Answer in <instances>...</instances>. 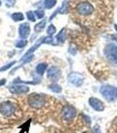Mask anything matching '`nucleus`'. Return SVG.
I'll return each instance as SVG.
<instances>
[{
	"mask_svg": "<svg viewBox=\"0 0 117 133\" xmlns=\"http://www.w3.org/2000/svg\"><path fill=\"white\" fill-rule=\"evenodd\" d=\"M71 12L79 24L106 23L113 15L112 0H71Z\"/></svg>",
	"mask_w": 117,
	"mask_h": 133,
	"instance_id": "1",
	"label": "nucleus"
},
{
	"mask_svg": "<svg viewBox=\"0 0 117 133\" xmlns=\"http://www.w3.org/2000/svg\"><path fill=\"white\" fill-rule=\"evenodd\" d=\"M99 91L101 95L109 101H114L117 98V88L112 85H102Z\"/></svg>",
	"mask_w": 117,
	"mask_h": 133,
	"instance_id": "2",
	"label": "nucleus"
},
{
	"mask_svg": "<svg viewBox=\"0 0 117 133\" xmlns=\"http://www.w3.org/2000/svg\"><path fill=\"white\" fill-rule=\"evenodd\" d=\"M45 98L38 93H32L27 98V103L33 108H41L45 105Z\"/></svg>",
	"mask_w": 117,
	"mask_h": 133,
	"instance_id": "3",
	"label": "nucleus"
},
{
	"mask_svg": "<svg viewBox=\"0 0 117 133\" xmlns=\"http://www.w3.org/2000/svg\"><path fill=\"white\" fill-rule=\"evenodd\" d=\"M15 111V107L10 101H5L0 104V114L4 116H10Z\"/></svg>",
	"mask_w": 117,
	"mask_h": 133,
	"instance_id": "4",
	"label": "nucleus"
},
{
	"mask_svg": "<svg viewBox=\"0 0 117 133\" xmlns=\"http://www.w3.org/2000/svg\"><path fill=\"white\" fill-rule=\"evenodd\" d=\"M68 81L77 87L81 86L84 83V76L77 72H72L68 75Z\"/></svg>",
	"mask_w": 117,
	"mask_h": 133,
	"instance_id": "5",
	"label": "nucleus"
},
{
	"mask_svg": "<svg viewBox=\"0 0 117 133\" xmlns=\"http://www.w3.org/2000/svg\"><path fill=\"white\" fill-rule=\"evenodd\" d=\"M62 116L66 121H71L76 116V109L70 105L64 106L62 110Z\"/></svg>",
	"mask_w": 117,
	"mask_h": 133,
	"instance_id": "6",
	"label": "nucleus"
},
{
	"mask_svg": "<svg viewBox=\"0 0 117 133\" xmlns=\"http://www.w3.org/2000/svg\"><path fill=\"white\" fill-rule=\"evenodd\" d=\"M105 54L108 59L113 61H117V45L115 44H107L105 48Z\"/></svg>",
	"mask_w": 117,
	"mask_h": 133,
	"instance_id": "7",
	"label": "nucleus"
},
{
	"mask_svg": "<svg viewBox=\"0 0 117 133\" xmlns=\"http://www.w3.org/2000/svg\"><path fill=\"white\" fill-rule=\"evenodd\" d=\"M47 76H48V78L49 80L53 81V82H56L60 79L61 76V70L59 69L57 66H50L48 69V73H47Z\"/></svg>",
	"mask_w": 117,
	"mask_h": 133,
	"instance_id": "8",
	"label": "nucleus"
},
{
	"mask_svg": "<svg viewBox=\"0 0 117 133\" xmlns=\"http://www.w3.org/2000/svg\"><path fill=\"white\" fill-rule=\"evenodd\" d=\"M89 105H90L92 108L94 109L95 111H98V112H102V111L105 109V107H104V104L101 100L98 99L96 98H90L88 100Z\"/></svg>",
	"mask_w": 117,
	"mask_h": 133,
	"instance_id": "9",
	"label": "nucleus"
},
{
	"mask_svg": "<svg viewBox=\"0 0 117 133\" xmlns=\"http://www.w3.org/2000/svg\"><path fill=\"white\" fill-rule=\"evenodd\" d=\"M9 91L12 93L14 94H22V93H27L29 91V88L26 85H18L14 84L9 87Z\"/></svg>",
	"mask_w": 117,
	"mask_h": 133,
	"instance_id": "10",
	"label": "nucleus"
},
{
	"mask_svg": "<svg viewBox=\"0 0 117 133\" xmlns=\"http://www.w3.org/2000/svg\"><path fill=\"white\" fill-rule=\"evenodd\" d=\"M19 33L20 36L22 38H26L29 36L30 34V27L27 23H23L20 26V29H19Z\"/></svg>",
	"mask_w": 117,
	"mask_h": 133,
	"instance_id": "11",
	"label": "nucleus"
},
{
	"mask_svg": "<svg viewBox=\"0 0 117 133\" xmlns=\"http://www.w3.org/2000/svg\"><path fill=\"white\" fill-rule=\"evenodd\" d=\"M47 68H48V64L46 63H40L38 64L37 66H36V72H37L38 75L40 76H42L44 74V72L46 71Z\"/></svg>",
	"mask_w": 117,
	"mask_h": 133,
	"instance_id": "12",
	"label": "nucleus"
},
{
	"mask_svg": "<svg viewBox=\"0 0 117 133\" xmlns=\"http://www.w3.org/2000/svg\"><path fill=\"white\" fill-rule=\"evenodd\" d=\"M48 89H49L50 91H54V92H56V93H60V92L62 91V87L56 83H51V84L48 85Z\"/></svg>",
	"mask_w": 117,
	"mask_h": 133,
	"instance_id": "13",
	"label": "nucleus"
},
{
	"mask_svg": "<svg viewBox=\"0 0 117 133\" xmlns=\"http://www.w3.org/2000/svg\"><path fill=\"white\" fill-rule=\"evenodd\" d=\"M45 25H46V21L45 20H43L42 21H41V22H39L37 25L35 27V31L36 32H41L42 29H44V27H45Z\"/></svg>",
	"mask_w": 117,
	"mask_h": 133,
	"instance_id": "14",
	"label": "nucleus"
},
{
	"mask_svg": "<svg viewBox=\"0 0 117 133\" xmlns=\"http://www.w3.org/2000/svg\"><path fill=\"white\" fill-rule=\"evenodd\" d=\"M56 4V0H45L44 1V5L48 9H51L52 7H54V5Z\"/></svg>",
	"mask_w": 117,
	"mask_h": 133,
	"instance_id": "15",
	"label": "nucleus"
},
{
	"mask_svg": "<svg viewBox=\"0 0 117 133\" xmlns=\"http://www.w3.org/2000/svg\"><path fill=\"white\" fill-rule=\"evenodd\" d=\"M56 39L58 42L60 43H63L65 40V29H63V30H61L60 33L56 36Z\"/></svg>",
	"mask_w": 117,
	"mask_h": 133,
	"instance_id": "16",
	"label": "nucleus"
},
{
	"mask_svg": "<svg viewBox=\"0 0 117 133\" xmlns=\"http://www.w3.org/2000/svg\"><path fill=\"white\" fill-rule=\"evenodd\" d=\"M12 18L13 21H23L24 20V16L21 12H15L12 15Z\"/></svg>",
	"mask_w": 117,
	"mask_h": 133,
	"instance_id": "17",
	"label": "nucleus"
},
{
	"mask_svg": "<svg viewBox=\"0 0 117 133\" xmlns=\"http://www.w3.org/2000/svg\"><path fill=\"white\" fill-rule=\"evenodd\" d=\"M27 41L25 39H21V40H19L18 42L16 43V47L17 48H23L27 45Z\"/></svg>",
	"mask_w": 117,
	"mask_h": 133,
	"instance_id": "18",
	"label": "nucleus"
},
{
	"mask_svg": "<svg viewBox=\"0 0 117 133\" xmlns=\"http://www.w3.org/2000/svg\"><path fill=\"white\" fill-rule=\"evenodd\" d=\"M56 28L54 27L53 25H49L48 28V29H47V33L48 34V36H52L53 35H54L55 33H56Z\"/></svg>",
	"mask_w": 117,
	"mask_h": 133,
	"instance_id": "19",
	"label": "nucleus"
},
{
	"mask_svg": "<svg viewBox=\"0 0 117 133\" xmlns=\"http://www.w3.org/2000/svg\"><path fill=\"white\" fill-rule=\"evenodd\" d=\"M15 62L16 61H12V62H10V63H8L7 65H5L4 66H2V68H0V72H4V71H5V70L9 69V68H11L15 64Z\"/></svg>",
	"mask_w": 117,
	"mask_h": 133,
	"instance_id": "20",
	"label": "nucleus"
},
{
	"mask_svg": "<svg viewBox=\"0 0 117 133\" xmlns=\"http://www.w3.org/2000/svg\"><path fill=\"white\" fill-rule=\"evenodd\" d=\"M69 51L70 53L72 55H75L77 53V46L75 45L74 44H71V45H70V48H69Z\"/></svg>",
	"mask_w": 117,
	"mask_h": 133,
	"instance_id": "21",
	"label": "nucleus"
},
{
	"mask_svg": "<svg viewBox=\"0 0 117 133\" xmlns=\"http://www.w3.org/2000/svg\"><path fill=\"white\" fill-rule=\"evenodd\" d=\"M27 17L28 20H30L31 21H35V14H34L33 12H31V11H29V12H27Z\"/></svg>",
	"mask_w": 117,
	"mask_h": 133,
	"instance_id": "22",
	"label": "nucleus"
},
{
	"mask_svg": "<svg viewBox=\"0 0 117 133\" xmlns=\"http://www.w3.org/2000/svg\"><path fill=\"white\" fill-rule=\"evenodd\" d=\"M53 41H54V39H53L52 36H48V37L44 38L43 41H42V43H43V44H54V43H53Z\"/></svg>",
	"mask_w": 117,
	"mask_h": 133,
	"instance_id": "23",
	"label": "nucleus"
},
{
	"mask_svg": "<svg viewBox=\"0 0 117 133\" xmlns=\"http://www.w3.org/2000/svg\"><path fill=\"white\" fill-rule=\"evenodd\" d=\"M35 14L37 15V17L39 19H41V18H43V17H44V12H43V11H41V10L36 11V12H35Z\"/></svg>",
	"mask_w": 117,
	"mask_h": 133,
	"instance_id": "24",
	"label": "nucleus"
},
{
	"mask_svg": "<svg viewBox=\"0 0 117 133\" xmlns=\"http://www.w3.org/2000/svg\"><path fill=\"white\" fill-rule=\"evenodd\" d=\"M15 3V0H5V4L8 6H12Z\"/></svg>",
	"mask_w": 117,
	"mask_h": 133,
	"instance_id": "25",
	"label": "nucleus"
},
{
	"mask_svg": "<svg viewBox=\"0 0 117 133\" xmlns=\"http://www.w3.org/2000/svg\"><path fill=\"white\" fill-rule=\"evenodd\" d=\"M93 133H101V128L99 125H95L93 127Z\"/></svg>",
	"mask_w": 117,
	"mask_h": 133,
	"instance_id": "26",
	"label": "nucleus"
},
{
	"mask_svg": "<svg viewBox=\"0 0 117 133\" xmlns=\"http://www.w3.org/2000/svg\"><path fill=\"white\" fill-rule=\"evenodd\" d=\"M83 118H84V120L86 122V123L88 124V125L89 124H91V123H92V122H91V119L88 116H86V115H83Z\"/></svg>",
	"mask_w": 117,
	"mask_h": 133,
	"instance_id": "27",
	"label": "nucleus"
},
{
	"mask_svg": "<svg viewBox=\"0 0 117 133\" xmlns=\"http://www.w3.org/2000/svg\"><path fill=\"white\" fill-rule=\"evenodd\" d=\"M5 83V79H2L1 81H0V86H2V85H4Z\"/></svg>",
	"mask_w": 117,
	"mask_h": 133,
	"instance_id": "28",
	"label": "nucleus"
},
{
	"mask_svg": "<svg viewBox=\"0 0 117 133\" xmlns=\"http://www.w3.org/2000/svg\"><path fill=\"white\" fill-rule=\"evenodd\" d=\"M83 133H92V132H90V131H85V132H83Z\"/></svg>",
	"mask_w": 117,
	"mask_h": 133,
	"instance_id": "29",
	"label": "nucleus"
},
{
	"mask_svg": "<svg viewBox=\"0 0 117 133\" xmlns=\"http://www.w3.org/2000/svg\"><path fill=\"white\" fill-rule=\"evenodd\" d=\"M114 28H115V29H116V31H117V25H114Z\"/></svg>",
	"mask_w": 117,
	"mask_h": 133,
	"instance_id": "30",
	"label": "nucleus"
},
{
	"mask_svg": "<svg viewBox=\"0 0 117 133\" xmlns=\"http://www.w3.org/2000/svg\"><path fill=\"white\" fill-rule=\"evenodd\" d=\"M0 5H1V2H0Z\"/></svg>",
	"mask_w": 117,
	"mask_h": 133,
	"instance_id": "31",
	"label": "nucleus"
}]
</instances>
